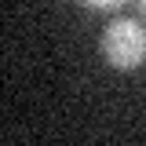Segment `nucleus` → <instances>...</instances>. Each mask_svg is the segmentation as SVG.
<instances>
[{"mask_svg":"<svg viewBox=\"0 0 146 146\" xmlns=\"http://www.w3.org/2000/svg\"><path fill=\"white\" fill-rule=\"evenodd\" d=\"M102 55L117 70H135L146 58V29L135 18H113L102 33Z\"/></svg>","mask_w":146,"mask_h":146,"instance_id":"1","label":"nucleus"},{"mask_svg":"<svg viewBox=\"0 0 146 146\" xmlns=\"http://www.w3.org/2000/svg\"><path fill=\"white\" fill-rule=\"evenodd\" d=\"M80 4H88V7H106V11H113V7H121L124 0H80Z\"/></svg>","mask_w":146,"mask_h":146,"instance_id":"2","label":"nucleus"},{"mask_svg":"<svg viewBox=\"0 0 146 146\" xmlns=\"http://www.w3.org/2000/svg\"><path fill=\"white\" fill-rule=\"evenodd\" d=\"M139 7H143V15H146V0H139Z\"/></svg>","mask_w":146,"mask_h":146,"instance_id":"3","label":"nucleus"}]
</instances>
